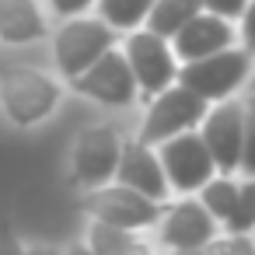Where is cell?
I'll use <instances>...</instances> for the list:
<instances>
[{
	"label": "cell",
	"mask_w": 255,
	"mask_h": 255,
	"mask_svg": "<svg viewBox=\"0 0 255 255\" xmlns=\"http://www.w3.org/2000/svg\"><path fill=\"white\" fill-rule=\"evenodd\" d=\"M248 67H252V60L245 49H220L213 56L185 63L175 74V81H178V88L192 91L203 102H224L227 95H234L245 84Z\"/></svg>",
	"instance_id": "cell-2"
},
{
	"label": "cell",
	"mask_w": 255,
	"mask_h": 255,
	"mask_svg": "<svg viewBox=\"0 0 255 255\" xmlns=\"http://www.w3.org/2000/svg\"><path fill=\"white\" fill-rule=\"evenodd\" d=\"M123 56L129 63V74H133L136 88H143L147 95H157V91L171 88V81L178 74V63H175V56L168 49V39H157L147 28L129 35Z\"/></svg>",
	"instance_id": "cell-7"
},
{
	"label": "cell",
	"mask_w": 255,
	"mask_h": 255,
	"mask_svg": "<svg viewBox=\"0 0 255 255\" xmlns=\"http://www.w3.org/2000/svg\"><path fill=\"white\" fill-rule=\"evenodd\" d=\"M224 220H227V231H231V234H248V227L255 224V185H252V182H245V185L238 189L234 206H231V213H227Z\"/></svg>",
	"instance_id": "cell-19"
},
{
	"label": "cell",
	"mask_w": 255,
	"mask_h": 255,
	"mask_svg": "<svg viewBox=\"0 0 255 255\" xmlns=\"http://www.w3.org/2000/svg\"><path fill=\"white\" fill-rule=\"evenodd\" d=\"M74 88L81 95L95 98V102H105V105H129L136 98V91H140L133 74H129L126 56L116 53V49L102 53L81 77H74Z\"/></svg>",
	"instance_id": "cell-10"
},
{
	"label": "cell",
	"mask_w": 255,
	"mask_h": 255,
	"mask_svg": "<svg viewBox=\"0 0 255 255\" xmlns=\"http://www.w3.org/2000/svg\"><path fill=\"white\" fill-rule=\"evenodd\" d=\"M157 164L164 171L168 189H178V192L203 189L217 171L203 140H199V133H178V136L164 140L161 150H157Z\"/></svg>",
	"instance_id": "cell-6"
},
{
	"label": "cell",
	"mask_w": 255,
	"mask_h": 255,
	"mask_svg": "<svg viewBox=\"0 0 255 255\" xmlns=\"http://www.w3.org/2000/svg\"><path fill=\"white\" fill-rule=\"evenodd\" d=\"M199 192H203V203H199V206H203V210H206L213 220H224V217L231 213V206H234L238 185H234V182L224 175V178H210V182H206Z\"/></svg>",
	"instance_id": "cell-17"
},
{
	"label": "cell",
	"mask_w": 255,
	"mask_h": 255,
	"mask_svg": "<svg viewBox=\"0 0 255 255\" xmlns=\"http://www.w3.org/2000/svg\"><path fill=\"white\" fill-rule=\"evenodd\" d=\"M199 11H203L199 0H154L150 11H147V32H154L157 39H171Z\"/></svg>",
	"instance_id": "cell-15"
},
{
	"label": "cell",
	"mask_w": 255,
	"mask_h": 255,
	"mask_svg": "<svg viewBox=\"0 0 255 255\" xmlns=\"http://www.w3.org/2000/svg\"><path fill=\"white\" fill-rule=\"evenodd\" d=\"M116 35L119 32L109 28L102 18H74V21H67L60 28V35H56V46H53L60 74L70 77V81L81 77L102 53L116 49Z\"/></svg>",
	"instance_id": "cell-4"
},
{
	"label": "cell",
	"mask_w": 255,
	"mask_h": 255,
	"mask_svg": "<svg viewBox=\"0 0 255 255\" xmlns=\"http://www.w3.org/2000/svg\"><path fill=\"white\" fill-rule=\"evenodd\" d=\"M60 102V88L53 77L28 70V67H14L0 77V105L4 112L18 123V126H35L42 123L53 105Z\"/></svg>",
	"instance_id": "cell-3"
},
{
	"label": "cell",
	"mask_w": 255,
	"mask_h": 255,
	"mask_svg": "<svg viewBox=\"0 0 255 255\" xmlns=\"http://www.w3.org/2000/svg\"><path fill=\"white\" fill-rule=\"evenodd\" d=\"M178 255H199V252H178Z\"/></svg>",
	"instance_id": "cell-27"
},
{
	"label": "cell",
	"mask_w": 255,
	"mask_h": 255,
	"mask_svg": "<svg viewBox=\"0 0 255 255\" xmlns=\"http://www.w3.org/2000/svg\"><path fill=\"white\" fill-rule=\"evenodd\" d=\"M231 42H234V28H231V21L199 11L189 25H182V28L171 35V46H168V49H171L175 60L192 63V60L213 56V53H220V49H231Z\"/></svg>",
	"instance_id": "cell-11"
},
{
	"label": "cell",
	"mask_w": 255,
	"mask_h": 255,
	"mask_svg": "<svg viewBox=\"0 0 255 255\" xmlns=\"http://www.w3.org/2000/svg\"><path fill=\"white\" fill-rule=\"evenodd\" d=\"M119 255H150V248H147L143 241H133V245H129V248H123Z\"/></svg>",
	"instance_id": "cell-24"
},
{
	"label": "cell",
	"mask_w": 255,
	"mask_h": 255,
	"mask_svg": "<svg viewBox=\"0 0 255 255\" xmlns=\"http://www.w3.org/2000/svg\"><path fill=\"white\" fill-rule=\"evenodd\" d=\"M210 161L217 171H234L245 168L252 171V143H248V116L238 102H224L217 109H206L203 116V133H199Z\"/></svg>",
	"instance_id": "cell-1"
},
{
	"label": "cell",
	"mask_w": 255,
	"mask_h": 255,
	"mask_svg": "<svg viewBox=\"0 0 255 255\" xmlns=\"http://www.w3.org/2000/svg\"><path fill=\"white\" fill-rule=\"evenodd\" d=\"M53 11L63 14V18H77L81 11H88V4H95V0H49Z\"/></svg>",
	"instance_id": "cell-22"
},
{
	"label": "cell",
	"mask_w": 255,
	"mask_h": 255,
	"mask_svg": "<svg viewBox=\"0 0 255 255\" xmlns=\"http://www.w3.org/2000/svg\"><path fill=\"white\" fill-rule=\"evenodd\" d=\"M116 178H119V185H126V189H133L154 203L168 196V182H164V171L157 164V154L143 143H123Z\"/></svg>",
	"instance_id": "cell-13"
},
{
	"label": "cell",
	"mask_w": 255,
	"mask_h": 255,
	"mask_svg": "<svg viewBox=\"0 0 255 255\" xmlns=\"http://www.w3.org/2000/svg\"><path fill=\"white\" fill-rule=\"evenodd\" d=\"M46 35V21L35 0H0V39L4 42H35Z\"/></svg>",
	"instance_id": "cell-14"
},
{
	"label": "cell",
	"mask_w": 255,
	"mask_h": 255,
	"mask_svg": "<svg viewBox=\"0 0 255 255\" xmlns=\"http://www.w3.org/2000/svg\"><path fill=\"white\" fill-rule=\"evenodd\" d=\"M210 255H255V248H252L248 234H234L231 241L213 245V248H210Z\"/></svg>",
	"instance_id": "cell-21"
},
{
	"label": "cell",
	"mask_w": 255,
	"mask_h": 255,
	"mask_svg": "<svg viewBox=\"0 0 255 255\" xmlns=\"http://www.w3.org/2000/svg\"><path fill=\"white\" fill-rule=\"evenodd\" d=\"M206 255H210V252H206Z\"/></svg>",
	"instance_id": "cell-28"
},
{
	"label": "cell",
	"mask_w": 255,
	"mask_h": 255,
	"mask_svg": "<svg viewBox=\"0 0 255 255\" xmlns=\"http://www.w3.org/2000/svg\"><path fill=\"white\" fill-rule=\"evenodd\" d=\"M67 255H91V252H88V245H74Z\"/></svg>",
	"instance_id": "cell-25"
},
{
	"label": "cell",
	"mask_w": 255,
	"mask_h": 255,
	"mask_svg": "<svg viewBox=\"0 0 255 255\" xmlns=\"http://www.w3.org/2000/svg\"><path fill=\"white\" fill-rule=\"evenodd\" d=\"M119 154H123V140L112 126H95L84 129L77 147H74V175L81 185L88 189H102L116 168H119Z\"/></svg>",
	"instance_id": "cell-9"
},
{
	"label": "cell",
	"mask_w": 255,
	"mask_h": 255,
	"mask_svg": "<svg viewBox=\"0 0 255 255\" xmlns=\"http://www.w3.org/2000/svg\"><path fill=\"white\" fill-rule=\"evenodd\" d=\"M25 255H56V252H49V248H32V252H25Z\"/></svg>",
	"instance_id": "cell-26"
},
{
	"label": "cell",
	"mask_w": 255,
	"mask_h": 255,
	"mask_svg": "<svg viewBox=\"0 0 255 255\" xmlns=\"http://www.w3.org/2000/svg\"><path fill=\"white\" fill-rule=\"evenodd\" d=\"M217 224L199 203H178L161 213V241L175 252H199L213 241Z\"/></svg>",
	"instance_id": "cell-12"
},
{
	"label": "cell",
	"mask_w": 255,
	"mask_h": 255,
	"mask_svg": "<svg viewBox=\"0 0 255 255\" xmlns=\"http://www.w3.org/2000/svg\"><path fill=\"white\" fill-rule=\"evenodd\" d=\"M84 210L95 220L112 224V227H126V231L147 227V224H154L161 217V206L154 199H147V196H140V192H133L126 185H102V189H95L84 199Z\"/></svg>",
	"instance_id": "cell-8"
},
{
	"label": "cell",
	"mask_w": 255,
	"mask_h": 255,
	"mask_svg": "<svg viewBox=\"0 0 255 255\" xmlns=\"http://www.w3.org/2000/svg\"><path fill=\"white\" fill-rule=\"evenodd\" d=\"M136 238L126 231V227H112V224H102L95 220L91 227V241H88V252L91 255H119L123 248H129Z\"/></svg>",
	"instance_id": "cell-18"
},
{
	"label": "cell",
	"mask_w": 255,
	"mask_h": 255,
	"mask_svg": "<svg viewBox=\"0 0 255 255\" xmlns=\"http://www.w3.org/2000/svg\"><path fill=\"white\" fill-rule=\"evenodd\" d=\"M203 11L213 14V18H224V21H234V18H245L248 11V0H199Z\"/></svg>",
	"instance_id": "cell-20"
},
{
	"label": "cell",
	"mask_w": 255,
	"mask_h": 255,
	"mask_svg": "<svg viewBox=\"0 0 255 255\" xmlns=\"http://www.w3.org/2000/svg\"><path fill=\"white\" fill-rule=\"evenodd\" d=\"M0 255H25L21 245H18V238H14V231L4 227V224H0Z\"/></svg>",
	"instance_id": "cell-23"
},
{
	"label": "cell",
	"mask_w": 255,
	"mask_h": 255,
	"mask_svg": "<svg viewBox=\"0 0 255 255\" xmlns=\"http://www.w3.org/2000/svg\"><path fill=\"white\" fill-rule=\"evenodd\" d=\"M203 116H206L203 98H196L185 88H164V91H157L136 143L150 147V143H164V140H171L178 133H192L203 123Z\"/></svg>",
	"instance_id": "cell-5"
},
{
	"label": "cell",
	"mask_w": 255,
	"mask_h": 255,
	"mask_svg": "<svg viewBox=\"0 0 255 255\" xmlns=\"http://www.w3.org/2000/svg\"><path fill=\"white\" fill-rule=\"evenodd\" d=\"M154 0H98V14L109 28H136Z\"/></svg>",
	"instance_id": "cell-16"
}]
</instances>
